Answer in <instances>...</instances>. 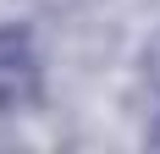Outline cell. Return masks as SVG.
I'll list each match as a JSON object with an SVG mask.
<instances>
[{"label":"cell","mask_w":160,"mask_h":154,"mask_svg":"<svg viewBox=\"0 0 160 154\" xmlns=\"http://www.w3.org/2000/svg\"><path fill=\"white\" fill-rule=\"evenodd\" d=\"M44 88V66H39V44L28 28H0V116L28 110Z\"/></svg>","instance_id":"cell-1"},{"label":"cell","mask_w":160,"mask_h":154,"mask_svg":"<svg viewBox=\"0 0 160 154\" xmlns=\"http://www.w3.org/2000/svg\"><path fill=\"white\" fill-rule=\"evenodd\" d=\"M144 83H149V94L160 99V33L149 39V50H144Z\"/></svg>","instance_id":"cell-2"}]
</instances>
